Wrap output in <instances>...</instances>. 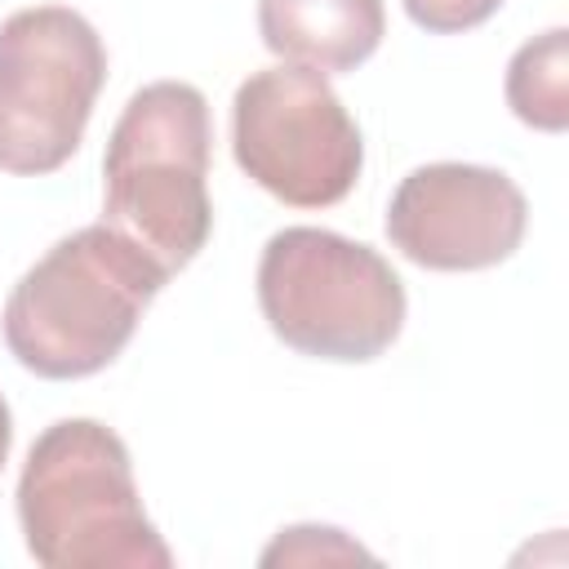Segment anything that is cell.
<instances>
[{
    "label": "cell",
    "mask_w": 569,
    "mask_h": 569,
    "mask_svg": "<svg viewBox=\"0 0 569 569\" xmlns=\"http://www.w3.org/2000/svg\"><path fill=\"white\" fill-rule=\"evenodd\" d=\"M164 280L169 276L116 227H80L13 284L0 316L4 342L36 378H89L129 347Z\"/></svg>",
    "instance_id": "6da1fadb"
},
{
    "label": "cell",
    "mask_w": 569,
    "mask_h": 569,
    "mask_svg": "<svg viewBox=\"0 0 569 569\" xmlns=\"http://www.w3.org/2000/svg\"><path fill=\"white\" fill-rule=\"evenodd\" d=\"M18 525L44 569L173 565L142 511L124 440L98 418H58L31 440L18 476Z\"/></svg>",
    "instance_id": "7a4b0ae2"
},
{
    "label": "cell",
    "mask_w": 569,
    "mask_h": 569,
    "mask_svg": "<svg viewBox=\"0 0 569 569\" xmlns=\"http://www.w3.org/2000/svg\"><path fill=\"white\" fill-rule=\"evenodd\" d=\"M209 102L187 80L142 84L102 156V222L138 244L164 276L182 271L213 231Z\"/></svg>",
    "instance_id": "3957f363"
},
{
    "label": "cell",
    "mask_w": 569,
    "mask_h": 569,
    "mask_svg": "<svg viewBox=\"0 0 569 569\" xmlns=\"http://www.w3.org/2000/svg\"><path fill=\"white\" fill-rule=\"evenodd\" d=\"M258 307L271 333L316 360H378L405 329L391 262L329 227H284L258 258Z\"/></svg>",
    "instance_id": "277c9868"
},
{
    "label": "cell",
    "mask_w": 569,
    "mask_h": 569,
    "mask_svg": "<svg viewBox=\"0 0 569 569\" xmlns=\"http://www.w3.org/2000/svg\"><path fill=\"white\" fill-rule=\"evenodd\" d=\"M107 84L93 22L67 4H31L0 22V169L40 178L62 169Z\"/></svg>",
    "instance_id": "5b68a950"
},
{
    "label": "cell",
    "mask_w": 569,
    "mask_h": 569,
    "mask_svg": "<svg viewBox=\"0 0 569 569\" xmlns=\"http://www.w3.org/2000/svg\"><path fill=\"white\" fill-rule=\"evenodd\" d=\"M231 151L249 182L293 209L338 204L365 169L360 124L325 71L298 62L262 67L236 89Z\"/></svg>",
    "instance_id": "8992f818"
},
{
    "label": "cell",
    "mask_w": 569,
    "mask_h": 569,
    "mask_svg": "<svg viewBox=\"0 0 569 569\" xmlns=\"http://www.w3.org/2000/svg\"><path fill=\"white\" fill-rule=\"evenodd\" d=\"M529 227L525 191L485 164L436 160L400 178L387 240L427 271H485L507 262Z\"/></svg>",
    "instance_id": "52a82bcc"
},
{
    "label": "cell",
    "mask_w": 569,
    "mask_h": 569,
    "mask_svg": "<svg viewBox=\"0 0 569 569\" xmlns=\"http://www.w3.org/2000/svg\"><path fill=\"white\" fill-rule=\"evenodd\" d=\"M262 44L311 71H356L387 36L382 0H258Z\"/></svg>",
    "instance_id": "ba28073f"
},
{
    "label": "cell",
    "mask_w": 569,
    "mask_h": 569,
    "mask_svg": "<svg viewBox=\"0 0 569 569\" xmlns=\"http://www.w3.org/2000/svg\"><path fill=\"white\" fill-rule=\"evenodd\" d=\"M507 107L529 129L565 133L569 124V31L565 27H551L511 53Z\"/></svg>",
    "instance_id": "9c48e42d"
},
{
    "label": "cell",
    "mask_w": 569,
    "mask_h": 569,
    "mask_svg": "<svg viewBox=\"0 0 569 569\" xmlns=\"http://www.w3.org/2000/svg\"><path fill=\"white\" fill-rule=\"evenodd\" d=\"M262 565H333V560H373L356 538L333 525H289L258 556Z\"/></svg>",
    "instance_id": "30bf717a"
},
{
    "label": "cell",
    "mask_w": 569,
    "mask_h": 569,
    "mask_svg": "<svg viewBox=\"0 0 569 569\" xmlns=\"http://www.w3.org/2000/svg\"><path fill=\"white\" fill-rule=\"evenodd\" d=\"M400 4L422 31L453 36V31H471V27L489 22L502 0H400Z\"/></svg>",
    "instance_id": "8fae6325"
},
{
    "label": "cell",
    "mask_w": 569,
    "mask_h": 569,
    "mask_svg": "<svg viewBox=\"0 0 569 569\" xmlns=\"http://www.w3.org/2000/svg\"><path fill=\"white\" fill-rule=\"evenodd\" d=\"M9 445H13V413H9V405H4V396H0V471H4V462H9Z\"/></svg>",
    "instance_id": "7c38bea8"
}]
</instances>
